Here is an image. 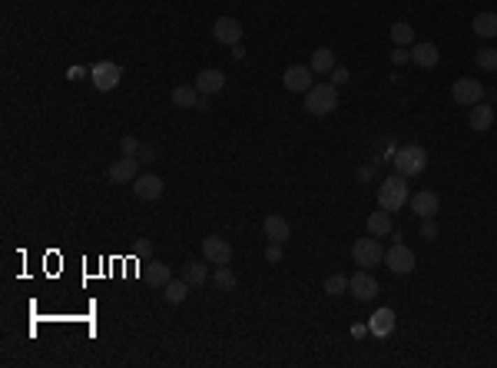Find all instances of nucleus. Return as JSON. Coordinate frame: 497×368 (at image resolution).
Wrapping results in <instances>:
<instances>
[{
  "instance_id": "obj_16",
  "label": "nucleus",
  "mask_w": 497,
  "mask_h": 368,
  "mask_svg": "<svg viewBox=\"0 0 497 368\" xmlns=\"http://www.w3.org/2000/svg\"><path fill=\"white\" fill-rule=\"evenodd\" d=\"M226 87V73L222 70H203V73L196 76V90L209 97V93H219V90Z\"/></svg>"
},
{
  "instance_id": "obj_18",
  "label": "nucleus",
  "mask_w": 497,
  "mask_h": 368,
  "mask_svg": "<svg viewBox=\"0 0 497 368\" xmlns=\"http://www.w3.org/2000/svg\"><path fill=\"white\" fill-rule=\"evenodd\" d=\"M438 60H441V53H438V47H434V43H418V47L411 50V64L421 66V70H431V66H438Z\"/></svg>"
},
{
  "instance_id": "obj_30",
  "label": "nucleus",
  "mask_w": 497,
  "mask_h": 368,
  "mask_svg": "<svg viewBox=\"0 0 497 368\" xmlns=\"http://www.w3.org/2000/svg\"><path fill=\"white\" fill-rule=\"evenodd\" d=\"M345 289H348V279H345L342 272H335V276H329V279H325V292H329V295H342Z\"/></svg>"
},
{
  "instance_id": "obj_4",
  "label": "nucleus",
  "mask_w": 497,
  "mask_h": 368,
  "mask_svg": "<svg viewBox=\"0 0 497 368\" xmlns=\"http://www.w3.org/2000/svg\"><path fill=\"white\" fill-rule=\"evenodd\" d=\"M352 259H355V266H361V269L378 266V262L384 259V249H382V242H378V236L355 239V246H352Z\"/></svg>"
},
{
  "instance_id": "obj_38",
  "label": "nucleus",
  "mask_w": 497,
  "mask_h": 368,
  "mask_svg": "<svg viewBox=\"0 0 497 368\" xmlns=\"http://www.w3.org/2000/svg\"><path fill=\"white\" fill-rule=\"evenodd\" d=\"M153 156H156L153 146H140V160H153Z\"/></svg>"
},
{
  "instance_id": "obj_3",
  "label": "nucleus",
  "mask_w": 497,
  "mask_h": 368,
  "mask_svg": "<svg viewBox=\"0 0 497 368\" xmlns=\"http://www.w3.org/2000/svg\"><path fill=\"white\" fill-rule=\"evenodd\" d=\"M395 169L401 173V176H418V173H424V166H428V153H424V146H401V150L395 153Z\"/></svg>"
},
{
  "instance_id": "obj_1",
  "label": "nucleus",
  "mask_w": 497,
  "mask_h": 368,
  "mask_svg": "<svg viewBox=\"0 0 497 368\" xmlns=\"http://www.w3.org/2000/svg\"><path fill=\"white\" fill-rule=\"evenodd\" d=\"M405 203H408V176L395 173V176H388L378 186V206L388 209V213H398Z\"/></svg>"
},
{
  "instance_id": "obj_39",
  "label": "nucleus",
  "mask_w": 497,
  "mask_h": 368,
  "mask_svg": "<svg viewBox=\"0 0 497 368\" xmlns=\"http://www.w3.org/2000/svg\"><path fill=\"white\" fill-rule=\"evenodd\" d=\"M232 57H236V60H245V47H243V43H236V47H232Z\"/></svg>"
},
{
  "instance_id": "obj_11",
  "label": "nucleus",
  "mask_w": 497,
  "mask_h": 368,
  "mask_svg": "<svg viewBox=\"0 0 497 368\" xmlns=\"http://www.w3.org/2000/svg\"><path fill=\"white\" fill-rule=\"evenodd\" d=\"M312 66H302V64H295L285 70V76H282V83H285V90H292V93H308V90L315 87L312 83Z\"/></svg>"
},
{
  "instance_id": "obj_35",
  "label": "nucleus",
  "mask_w": 497,
  "mask_h": 368,
  "mask_svg": "<svg viewBox=\"0 0 497 368\" xmlns=\"http://www.w3.org/2000/svg\"><path fill=\"white\" fill-rule=\"evenodd\" d=\"M411 60V50H405V47H395V53H391V64H408Z\"/></svg>"
},
{
  "instance_id": "obj_33",
  "label": "nucleus",
  "mask_w": 497,
  "mask_h": 368,
  "mask_svg": "<svg viewBox=\"0 0 497 368\" xmlns=\"http://www.w3.org/2000/svg\"><path fill=\"white\" fill-rule=\"evenodd\" d=\"M421 239H438V222H434V219H424V222H421Z\"/></svg>"
},
{
  "instance_id": "obj_25",
  "label": "nucleus",
  "mask_w": 497,
  "mask_h": 368,
  "mask_svg": "<svg viewBox=\"0 0 497 368\" xmlns=\"http://www.w3.org/2000/svg\"><path fill=\"white\" fill-rule=\"evenodd\" d=\"M411 40H415V30H411V24H405V20L391 24V43H395V47H408Z\"/></svg>"
},
{
  "instance_id": "obj_9",
  "label": "nucleus",
  "mask_w": 497,
  "mask_h": 368,
  "mask_svg": "<svg viewBox=\"0 0 497 368\" xmlns=\"http://www.w3.org/2000/svg\"><path fill=\"white\" fill-rule=\"evenodd\" d=\"M110 183H116V186H127V183H133V179L140 176V156H120L113 166H110Z\"/></svg>"
},
{
  "instance_id": "obj_36",
  "label": "nucleus",
  "mask_w": 497,
  "mask_h": 368,
  "mask_svg": "<svg viewBox=\"0 0 497 368\" xmlns=\"http://www.w3.org/2000/svg\"><path fill=\"white\" fill-rule=\"evenodd\" d=\"M83 76H87V70H83V66H70V70H66V80H73V83H77V80H83Z\"/></svg>"
},
{
  "instance_id": "obj_2",
  "label": "nucleus",
  "mask_w": 497,
  "mask_h": 368,
  "mask_svg": "<svg viewBox=\"0 0 497 368\" xmlns=\"http://www.w3.org/2000/svg\"><path fill=\"white\" fill-rule=\"evenodd\" d=\"M335 106H338V93H335V83H315V87L305 93V110H308L312 116H329Z\"/></svg>"
},
{
  "instance_id": "obj_12",
  "label": "nucleus",
  "mask_w": 497,
  "mask_h": 368,
  "mask_svg": "<svg viewBox=\"0 0 497 368\" xmlns=\"http://www.w3.org/2000/svg\"><path fill=\"white\" fill-rule=\"evenodd\" d=\"M213 37L219 43H226V47H236L239 40H243V24L236 20V17H219L216 24H213Z\"/></svg>"
},
{
  "instance_id": "obj_15",
  "label": "nucleus",
  "mask_w": 497,
  "mask_h": 368,
  "mask_svg": "<svg viewBox=\"0 0 497 368\" xmlns=\"http://www.w3.org/2000/svg\"><path fill=\"white\" fill-rule=\"evenodd\" d=\"M468 123H471L474 133H487V129L494 127V106H487V103H474L471 113H468Z\"/></svg>"
},
{
  "instance_id": "obj_27",
  "label": "nucleus",
  "mask_w": 497,
  "mask_h": 368,
  "mask_svg": "<svg viewBox=\"0 0 497 368\" xmlns=\"http://www.w3.org/2000/svg\"><path fill=\"white\" fill-rule=\"evenodd\" d=\"M474 64H477V70L494 73V70H497V50H491V47H481V50L474 53Z\"/></svg>"
},
{
  "instance_id": "obj_32",
  "label": "nucleus",
  "mask_w": 497,
  "mask_h": 368,
  "mask_svg": "<svg viewBox=\"0 0 497 368\" xmlns=\"http://www.w3.org/2000/svg\"><path fill=\"white\" fill-rule=\"evenodd\" d=\"M329 80H331V83H335V87H342L345 80H348V66L335 64V66H331V73H329Z\"/></svg>"
},
{
  "instance_id": "obj_7",
  "label": "nucleus",
  "mask_w": 497,
  "mask_h": 368,
  "mask_svg": "<svg viewBox=\"0 0 497 368\" xmlns=\"http://www.w3.org/2000/svg\"><path fill=\"white\" fill-rule=\"evenodd\" d=\"M384 262H388V269H391L395 276H408V272H415V253H411L408 246H401V242H395V246L384 253Z\"/></svg>"
},
{
  "instance_id": "obj_31",
  "label": "nucleus",
  "mask_w": 497,
  "mask_h": 368,
  "mask_svg": "<svg viewBox=\"0 0 497 368\" xmlns=\"http://www.w3.org/2000/svg\"><path fill=\"white\" fill-rule=\"evenodd\" d=\"M120 153H123V156H140V140L127 133V136L120 140Z\"/></svg>"
},
{
  "instance_id": "obj_22",
  "label": "nucleus",
  "mask_w": 497,
  "mask_h": 368,
  "mask_svg": "<svg viewBox=\"0 0 497 368\" xmlns=\"http://www.w3.org/2000/svg\"><path fill=\"white\" fill-rule=\"evenodd\" d=\"M371 332H375V335H391V332H395V312H391V309H378V312L371 316Z\"/></svg>"
},
{
  "instance_id": "obj_13",
  "label": "nucleus",
  "mask_w": 497,
  "mask_h": 368,
  "mask_svg": "<svg viewBox=\"0 0 497 368\" xmlns=\"http://www.w3.org/2000/svg\"><path fill=\"white\" fill-rule=\"evenodd\" d=\"M348 289H352V295H355L358 302H371V299L378 295V279L361 269V272H355V276L348 279Z\"/></svg>"
},
{
  "instance_id": "obj_20",
  "label": "nucleus",
  "mask_w": 497,
  "mask_h": 368,
  "mask_svg": "<svg viewBox=\"0 0 497 368\" xmlns=\"http://www.w3.org/2000/svg\"><path fill=\"white\" fill-rule=\"evenodd\" d=\"M368 232L371 236H378V239H382V236H391V213L378 206V213H371L368 216Z\"/></svg>"
},
{
  "instance_id": "obj_29",
  "label": "nucleus",
  "mask_w": 497,
  "mask_h": 368,
  "mask_svg": "<svg viewBox=\"0 0 497 368\" xmlns=\"http://www.w3.org/2000/svg\"><path fill=\"white\" fill-rule=\"evenodd\" d=\"M213 282H216L222 292H232V289H236V272H229L226 266H219V269H216V276H213Z\"/></svg>"
},
{
  "instance_id": "obj_5",
  "label": "nucleus",
  "mask_w": 497,
  "mask_h": 368,
  "mask_svg": "<svg viewBox=\"0 0 497 368\" xmlns=\"http://www.w3.org/2000/svg\"><path fill=\"white\" fill-rule=\"evenodd\" d=\"M451 100L458 103V106H468V110H471L474 103L484 100V87H481L477 80H471V76H458L454 87H451Z\"/></svg>"
},
{
  "instance_id": "obj_10",
  "label": "nucleus",
  "mask_w": 497,
  "mask_h": 368,
  "mask_svg": "<svg viewBox=\"0 0 497 368\" xmlns=\"http://www.w3.org/2000/svg\"><path fill=\"white\" fill-rule=\"evenodd\" d=\"M166 183L156 173H140V176L133 179V192L140 196V199H146V203H156L159 196H163Z\"/></svg>"
},
{
  "instance_id": "obj_6",
  "label": "nucleus",
  "mask_w": 497,
  "mask_h": 368,
  "mask_svg": "<svg viewBox=\"0 0 497 368\" xmlns=\"http://www.w3.org/2000/svg\"><path fill=\"white\" fill-rule=\"evenodd\" d=\"M89 76H93V87L103 90V93H110V90L120 87V80H123V70L116 64H110V60H103V64H96L93 70H89Z\"/></svg>"
},
{
  "instance_id": "obj_37",
  "label": "nucleus",
  "mask_w": 497,
  "mask_h": 368,
  "mask_svg": "<svg viewBox=\"0 0 497 368\" xmlns=\"http://www.w3.org/2000/svg\"><path fill=\"white\" fill-rule=\"evenodd\" d=\"M371 176H375V166H361V169H358V179H361V183H368Z\"/></svg>"
},
{
  "instance_id": "obj_8",
  "label": "nucleus",
  "mask_w": 497,
  "mask_h": 368,
  "mask_svg": "<svg viewBox=\"0 0 497 368\" xmlns=\"http://www.w3.org/2000/svg\"><path fill=\"white\" fill-rule=\"evenodd\" d=\"M203 255L206 262H213V266H229L232 262V246L222 236H206L203 239Z\"/></svg>"
},
{
  "instance_id": "obj_17",
  "label": "nucleus",
  "mask_w": 497,
  "mask_h": 368,
  "mask_svg": "<svg viewBox=\"0 0 497 368\" xmlns=\"http://www.w3.org/2000/svg\"><path fill=\"white\" fill-rule=\"evenodd\" d=\"M262 229H266V239L268 242H282V246H285V239L292 236V226H289L282 216H266Z\"/></svg>"
},
{
  "instance_id": "obj_34",
  "label": "nucleus",
  "mask_w": 497,
  "mask_h": 368,
  "mask_svg": "<svg viewBox=\"0 0 497 368\" xmlns=\"http://www.w3.org/2000/svg\"><path fill=\"white\" fill-rule=\"evenodd\" d=\"M266 259H268V262H282V242H268Z\"/></svg>"
},
{
  "instance_id": "obj_24",
  "label": "nucleus",
  "mask_w": 497,
  "mask_h": 368,
  "mask_svg": "<svg viewBox=\"0 0 497 368\" xmlns=\"http://www.w3.org/2000/svg\"><path fill=\"white\" fill-rule=\"evenodd\" d=\"M331 66H335V53L329 47H319V50L312 53V70L315 73H331Z\"/></svg>"
},
{
  "instance_id": "obj_23",
  "label": "nucleus",
  "mask_w": 497,
  "mask_h": 368,
  "mask_svg": "<svg viewBox=\"0 0 497 368\" xmlns=\"http://www.w3.org/2000/svg\"><path fill=\"white\" fill-rule=\"evenodd\" d=\"M182 279L189 282L192 289L206 285V262H199V259H189V262L182 266Z\"/></svg>"
},
{
  "instance_id": "obj_21",
  "label": "nucleus",
  "mask_w": 497,
  "mask_h": 368,
  "mask_svg": "<svg viewBox=\"0 0 497 368\" xmlns=\"http://www.w3.org/2000/svg\"><path fill=\"white\" fill-rule=\"evenodd\" d=\"M189 282L186 279H169L163 285V295H166V302H173V305H179V302H186L189 299Z\"/></svg>"
},
{
  "instance_id": "obj_19",
  "label": "nucleus",
  "mask_w": 497,
  "mask_h": 368,
  "mask_svg": "<svg viewBox=\"0 0 497 368\" xmlns=\"http://www.w3.org/2000/svg\"><path fill=\"white\" fill-rule=\"evenodd\" d=\"M471 30L477 34V37H497V13L494 10L477 13V17L471 20Z\"/></svg>"
},
{
  "instance_id": "obj_14",
  "label": "nucleus",
  "mask_w": 497,
  "mask_h": 368,
  "mask_svg": "<svg viewBox=\"0 0 497 368\" xmlns=\"http://www.w3.org/2000/svg\"><path fill=\"white\" fill-rule=\"evenodd\" d=\"M438 206H441V199H438V192H431V190L411 196V213L418 219H434L438 216Z\"/></svg>"
},
{
  "instance_id": "obj_26",
  "label": "nucleus",
  "mask_w": 497,
  "mask_h": 368,
  "mask_svg": "<svg viewBox=\"0 0 497 368\" xmlns=\"http://www.w3.org/2000/svg\"><path fill=\"white\" fill-rule=\"evenodd\" d=\"M173 103H176V106H192V110H196V103H199V90L196 87H176L173 90Z\"/></svg>"
},
{
  "instance_id": "obj_28",
  "label": "nucleus",
  "mask_w": 497,
  "mask_h": 368,
  "mask_svg": "<svg viewBox=\"0 0 497 368\" xmlns=\"http://www.w3.org/2000/svg\"><path fill=\"white\" fill-rule=\"evenodd\" d=\"M146 279L153 282V285H159V289H163L166 282L173 279V276H169V266H163V262H153V266L146 269Z\"/></svg>"
}]
</instances>
